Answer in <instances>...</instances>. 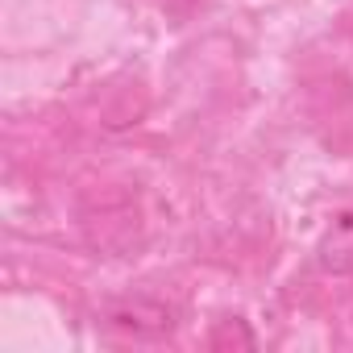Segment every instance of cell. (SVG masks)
Segmentation results:
<instances>
[{
    "instance_id": "3",
    "label": "cell",
    "mask_w": 353,
    "mask_h": 353,
    "mask_svg": "<svg viewBox=\"0 0 353 353\" xmlns=\"http://www.w3.org/2000/svg\"><path fill=\"white\" fill-rule=\"evenodd\" d=\"M229 345H241V349H254V332L245 328V320H221L216 332H212V349H229Z\"/></svg>"
},
{
    "instance_id": "2",
    "label": "cell",
    "mask_w": 353,
    "mask_h": 353,
    "mask_svg": "<svg viewBox=\"0 0 353 353\" xmlns=\"http://www.w3.org/2000/svg\"><path fill=\"white\" fill-rule=\"evenodd\" d=\"M316 266L324 274H349L353 270V204L332 212L328 229L316 241Z\"/></svg>"
},
{
    "instance_id": "1",
    "label": "cell",
    "mask_w": 353,
    "mask_h": 353,
    "mask_svg": "<svg viewBox=\"0 0 353 353\" xmlns=\"http://www.w3.org/2000/svg\"><path fill=\"white\" fill-rule=\"evenodd\" d=\"M104 320H108L112 328H121V332H129V336H145V341L166 336V332L174 328V312H170L166 303L150 299V295H133V299L108 303V307H104Z\"/></svg>"
}]
</instances>
